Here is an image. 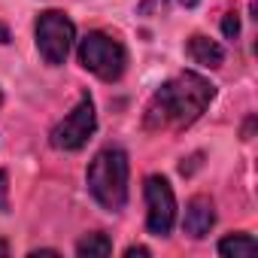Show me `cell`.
Instances as JSON below:
<instances>
[{"label":"cell","instance_id":"1","mask_svg":"<svg viewBox=\"0 0 258 258\" xmlns=\"http://www.w3.org/2000/svg\"><path fill=\"white\" fill-rule=\"evenodd\" d=\"M213 97H216V85L210 79H204L201 73L185 70L155 91L146 121H149V127H164V124L188 127L204 115V109L210 106Z\"/></svg>","mask_w":258,"mask_h":258},{"label":"cell","instance_id":"2","mask_svg":"<svg viewBox=\"0 0 258 258\" xmlns=\"http://www.w3.org/2000/svg\"><path fill=\"white\" fill-rule=\"evenodd\" d=\"M88 191L109 213H118L127 204V155L121 149H103L94 155L88 164Z\"/></svg>","mask_w":258,"mask_h":258},{"label":"cell","instance_id":"3","mask_svg":"<svg viewBox=\"0 0 258 258\" xmlns=\"http://www.w3.org/2000/svg\"><path fill=\"white\" fill-rule=\"evenodd\" d=\"M79 61L85 70H91L103 82H115L127 67V52L118 40L94 31L85 40H79Z\"/></svg>","mask_w":258,"mask_h":258},{"label":"cell","instance_id":"4","mask_svg":"<svg viewBox=\"0 0 258 258\" xmlns=\"http://www.w3.org/2000/svg\"><path fill=\"white\" fill-rule=\"evenodd\" d=\"M73 37H76V28L64 13L49 10L37 19V49L46 64H52V67L64 64L73 49Z\"/></svg>","mask_w":258,"mask_h":258},{"label":"cell","instance_id":"5","mask_svg":"<svg viewBox=\"0 0 258 258\" xmlns=\"http://www.w3.org/2000/svg\"><path fill=\"white\" fill-rule=\"evenodd\" d=\"M94 127H97V118H94V103L88 94H82V100L73 106V112H67L55 127H52V146L61 149V152H76L82 149L91 134H94Z\"/></svg>","mask_w":258,"mask_h":258},{"label":"cell","instance_id":"6","mask_svg":"<svg viewBox=\"0 0 258 258\" xmlns=\"http://www.w3.org/2000/svg\"><path fill=\"white\" fill-rule=\"evenodd\" d=\"M146 228L155 237H167L173 222H176V198L173 188L164 176H149L146 179Z\"/></svg>","mask_w":258,"mask_h":258},{"label":"cell","instance_id":"7","mask_svg":"<svg viewBox=\"0 0 258 258\" xmlns=\"http://www.w3.org/2000/svg\"><path fill=\"white\" fill-rule=\"evenodd\" d=\"M213 225H216V207H213V201H210V198H204V195L191 198V201H188V207H185V219H182L185 234H188V237H195V240H201V237H207V234H210V228H213Z\"/></svg>","mask_w":258,"mask_h":258},{"label":"cell","instance_id":"8","mask_svg":"<svg viewBox=\"0 0 258 258\" xmlns=\"http://www.w3.org/2000/svg\"><path fill=\"white\" fill-rule=\"evenodd\" d=\"M188 58H191L195 64H201V67H210V70H216V67H222V61H225V52H222V46H219L216 40L195 34V37L188 40Z\"/></svg>","mask_w":258,"mask_h":258},{"label":"cell","instance_id":"9","mask_svg":"<svg viewBox=\"0 0 258 258\" xmlns=\"http://www.w3.org/2000/svg\"><path fill=\"white\" fill-rule=\"evenodd\" d=\"M255 252H258V243L249 234H231L219 243V255H225V258H249Z\"/></svg>","mask_w":258,"mask_h":258},{"label":"cell","instance_id":"10","mask_svg":"<svg viewBox=\"0 0 258 258\" xmlns=\"http://www.w3.org/2000/svg\"><path fill=\"white\" fill-rule=\"evenodd\" d=\"M112 252V243H109V237L106 234H85L79 243H76V255L79 258H106Z\"/></svg>","mask_w":258,"mask_h":258},{"label":"cell","instance_id":"11","mask_svg":"<svg viewBox=\"0 0 258 258\" xmlns=\"http://www.w3.org/2000/svg\"><path fill=\"white\" fill-rule=\"evenodd\" d=\"M222 34H225L228 40H237V37H240V16H237V13H228V16L222 19Z\"/></svg>","mask_w":258,"mask_h":258},{"label":"cell","instance_id":"12","mask_svg":"<svg viewBox=\"0 0 258 258\" xmlns=\"http://www.w3.org/2000/svg\"><path fill=\"white\" fill-rule=\"evenodd\" d=\"M10 210V176L7 170H0V213Z\"/></svg>","mask_w":258,"mask_h":258},{"label":"cell","instance_id":"13","mask_svg":"<svg viewBox=\"0 0 258 258\" xmlns=\"http://www.w3.org/2000/svg\"><path fill=\"white\" fill-rule=\"evenodd\" d=\"M124 255H127V258H137V255H152V252H149L146 246H131V249L124 252Z\"/></svg>","mask_w":258,"mask_h":258},{"label":"cell","instance_id":"14","mask_svg":"<svg viewBox=\"0 0 258 258\" xmlns=\"http://www.w3.org/2000/svg\"><path fill=\"white\" fill-rule=\"evenodd\" d=\"M7 43H10V28L0 25V46H7Z\"/></svg>","mask_w":258,"mask_h":258},{"label":"cell","instance_id":"15","mask_svg":"<svg viewBox=\"0 0 258 258\" xmlns=\"http://www.w3.org/2000/svg\"><path fill=\"white\" fill-rule=\"evenodd\" d=\"M176 4H179V7H185V10H191V7H198V4H201V0H176Z\"/></svg>","mask_w":258,"mask_h":258},{"label":"cell","instance_id":"16","mask_svg":"<svg viewBox=\"0 0 258 258\" xmlns=\"http://www.w3.org/2000/svg\"><path fill=\"white\" fill-rule=\"evenodd\" d=\"M7 255H10V246H7L4 240H0V258H7Z\"/></svg>","mask_w":258,"mask_h":258},{"label":"cell","instance_id":"17","mask_svg":"<svg viewBox=\"0 0 258 258\" xmlns=\"http://www.w3.org/2000/svg\"><path fill=\"white\" fill-rule=\"evenodd\" d=\"M0 103H4V94H0Z\"/></svg>","mask_w":258,"mask_h":258}]
</instances>
